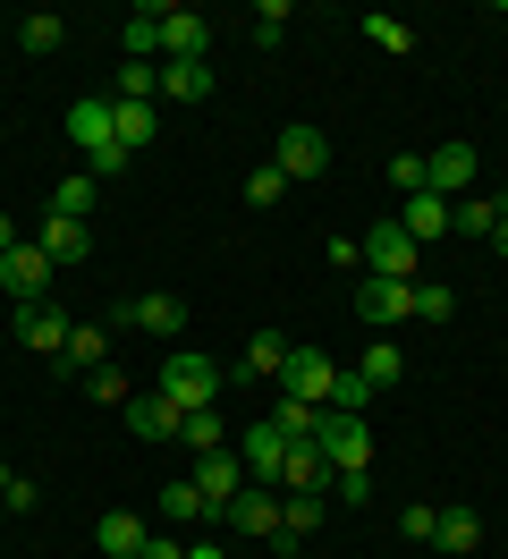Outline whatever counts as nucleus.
I'll list each match as a JSON object with an SVG mask.
<instances>
[{
	"label": "nucleus",
	"instance_id": "b1692460",
	"mask_svg": "<svg viewBox=\"0 0 508 559\" xmlns=\"http://www.w3.org/2000/svg\"><path fill=\"white\" fill-rule=\"evenodd\" d=\"M162 94L169 103H203L212 94V60H162Z\"/></svg>",
	"mask_w": 508,
	"mask_h": 559
},
{
	"label": "nucleus",
	"instance_id": "aec40b11",
	"mask_svg": "<svg viewBox=\"0 0 508 559\" xmlns=\"http://www.w3.org/2000/svg\"><path fill=\"white\" fill-rule=\"evenodd\" d=\"M390 221H399L406 238L424 246V238H440V229H449V204H440V195H424V187H415V195H406V204L390 212Z\"/></svg>",
	"mask_w": 508,
	"mask_h": 559
},
{
	"label": "nucleus",
	"instance_id": "58836bf2",
	"mask_svg": "<svg viewBox=\"0 0 508 559\" xmlns=\"http://www.w3.org/2000/svg\"><path fill=\"white\" fill-rule=\"evenodd\" d=\"M415 314H424V322H449V314H458V288H415Z\"/></svg>",
	"mask_w": 508,
	"mask_h": 559
},
{
	"label": "nucleus",
	"instance_id": "473e14b6",
	"mask_svg": "<svg viewBox=\"0 0 508 559\" xmlns=\"http://www.w3.org/2000/svg\"><path fill=\"white\" fill-rule=\"evenodd\" d=\"M322 525V491H288L280 500V534H314Z\"/></svg>",
	"mask_w": 508,
	"mask_h": 559
},
{
	"label": "nucleus",
	"instance_id": "f8f14e48",
	"mask_svg": "<svg viewBox=\"0 0 508 559\" xmlns=\"http://www.w3.org/2000/svg\"><path fill=\"white\" fill-rule=\"evenodd\" d=\"M212 51V17L196 9H162V60H203Z\"/></svg>",
	"mask_w": 508,
	"mask_h": 559
},
{
	"label": "nucleus",
	"instance_id": "72a5a7b5",
	"mask_svg": "<svg viewBox=\"0 0 508 559\" xmlns=\"http://www.w3.org/2000/svg\"><path fill=\"white\" fill-rule=\"evenodd\" d=\"M60 17H51V9H34V17H17V43H26V51H60Z\"/></svg>",
	"mask_w": 508,
	"mask_h": 559
},
{
	"label": "nucleus",
	"instance_id": "2f4dec72",
	"mask_svg": "<svg viewBox=\"0 0 508 559\" xmlns=\"http://www.w3.org/2000/svg\"><path fill=\"white\" fill-rule=\"evenodd\" d=\"M162 94V60H128L119 69V103H153Z\"/></svg>",
	"mask_w": 508,
	"mask_h": 559
},
{
	"label": "nucleus",
	"instance_id": "4be33fe9",
	"mask_svg": "<svg viewBox=\"0 0 508 559\" xmlns=\"http://www.w3.org/2000/svg\"><path fill=\"white\" fill-rule=\"evenodd\" d=\"M102 356H110V331H102V322H76L68 348H60V373H94Z\"/></svg>",
	"mask_w": 508,
	"mask_h": 559
},
{
	"label": "nucleus",
	"instance_id": "2eb2a0df",
	"mask_svg": "<svg viewBox=\"0 0 508 559\" xmlns=\"http://www.w3.org/2000/svg\"><path fill=\"white\" fill-rule=\"evenodd\" d=\"M68 331H76V322H68V314H51V306H17V340H26L34 356H51V365H60Z\"/></svg>",
	"mask_w": 508,
	"mask_h": 559
},
{
	"label": "nucleus",
	"instance_id": "de8ad7c7",
	"mask_svg": "<svg viewBox=\"0 0 508 559\" xmlns=\"http://www.w3.org/2000/svg\"><path fill=\"white\" fill-rule=\"evenodd\" d=\"M0 491H9V466H0Z\"/></svg>",
	"mask_w": 508,
	"mask_h": 559
},
{
	"label": "nucleus",
	"instance_id": "a19ab883",
	"mask_svg": "<svg viewBox=\"0 0 508 559\" xmlns=\"http://www.w3.org/2000/svg\"><path fill=\"white\" fill-rule=\"evenodd\" d=\"M390 187H399V195H415V187H424V153H399V162H390Z\"/></svg>",
	"mask_w": 508,
	"mask_h": 559
},
{
	"label": "nucleus",
	"instance_id": "6e6552de",
	"mask_svg": "<svg viewBox=\"0 0 508 559\" xmlns=\"http://www.w3.org/2000/svg\"><path fill=\"white\" fill-rule=\"evenodd\" d=\"M0 288H9V297H17V306H43V288H51V254H43V246H9V254H0Z\"/></svg>",
	"mask_w": 508,
	"mask_h": 559
},
{
	"label": "nucleus",
	"instance_id": "5701e85b",
	"mask_svg": "<svg viewBox=\"0 0 508 559\" xmlns=\"http://www.w3.org/2000/svg\"><path fill=\"white\" fill-rule=\"evenodd\" d=\"M433 543L449 559H466V551H483V518L474 509H440V525H433Z\"/></svg>",
	"mask_w": 508,
	"mask_h": 559
},
{
	"label": "nucleus",
	"instance_id": "c756f323",
	"mask_svg": "<svg viewBox=\"0 0 508 559\" xmlns=\"http://www.w3.org/2000/svg\"><path fill=\"white\" fill-rule=\"evenodd\" d=\"M271 424H280V441L297 450V441H314V432H322V407H305V399H280V407H271Z\"/></svg>",
	"mask_w": 508,
	"mask_h": 559
},
{
	"label": "nucleus",
	"instance_id": "7ed1b4c3",
	"mask_svg": "<svg viewBox=\"0 0 508 559\" xmlns=\"http://www.w3.org/2000/svg\"><path fill=\"white\" fill-rule=\"evenodd\" d=\"M314 450L331 457V475H365V466H373V432H365V416H339V407H322Z\"/></svg>",
	"mask_w": 508,
	"mask_h": 559
},
{
	"label": "nucleus",
	"instance_id": "a18cd8bd",
	"mask_svg": "<svg viewBox=\"0 0 508 559\" xmlns=\"http://www.w3.org/2000/svg\"><path fill=\"white\" fill-rule=\"evenodd\" d=\"M187 559H229V551H221V543H187Z\"/></svg>",
	"mask_w": 508,
	"mask_h": 559
},
{
	"label": "nucleus",
	"instance_id": "49530a36",
	"mask_svg": "<svg viewBox=\"0 0 508 559\" xmlns=\"http://www.w3.org/2000/svg\"><path fill=\"white\" fill-rule=\"evenodd\" d=\"M492 254H508V204H500V229H492Z\"/></svg>",
	"mask_w": 508,
	"mask_h": 559
},
{
	"label": "nucleus",
	"instance_id": "ea45409f",
	"mask_svg": "<svg viewBox=\"0 0 508 559\" xmlns=\"http://www.w3.org/2000/svg\"><path fill=\"white\" fill-rule=\"evenodd\" d=\"M85 390H94V399H110V407H128V399H135V390L119 382V373H110V365H94V373H85Z\"/></svg>",
	"mask_w": 508,
	"mask_h": 559
},
{
	"label": "nucleus",
	"instance_id": "cd10ccee",
	"mask_svg": "<svg viewBox=\"0 0 508 559\" xmlns=\"http://www.w3.org/2000/svg\"><path fill=\"white\" fill-rule=\"evenodd\" d=\"M280 365H288V340H280V331H255V340H246V365H237V373H246V382H255V373H271V382H280Z\"/></svg>",
	"mask_w": 508,
	"mask_h": 559
},
{
	"label": "nucleus",
	"instance_id": "412c9836",
	"mask_svg": "<svg viewBox=\"0 0 508 559\" xmlns=\"http://www.w3.org/2000/svg\"><path fill=\"white\" fill-rule=\"evenodd\" d=\"M94 204H102V178L94 170H68L60 187H51V212H60V221H94Z\"/></svg>",
	"mask_w": 508,
	"mask_h": 559
},
{
	"label": "nucleus",
	"instance_id": "c03bdc74",
	"mask_svg": "<svg viewBox=\"0 0 508 559\" xmlns=\"http://www.w3.org/2000/svg\"><path fill=\"white\" fill-rule=\"evenodd\" d=\"M9 246H26V238H17V221H9V212H0V254H9Z\"/></svg>",
	"mask_w": 508,
	"mask_h": 559
},
{
	"label": "nucleus",
	"instance_id": "ddd939ff",
	"mask_svg": "<svg viewBox=\"0 0 508 559\" xmlns=\"http://www.w3.org/2000/svg\"><path fill=\"white\" fill-rule=\"evenodd\" d=\"M221 518H229L237 534H255V543H263V534H280V491H271V484H246Z\"/></svg>",
	"mask_w": 508,
	"mask_h": 559
},
{
	"label": "nucleus",
	"instance_id": "39448f33",
	"mask_svg": "<svg viewBox=\"0 0 508 559\" xmlns=\"http://www.w3.org/2000/svg\"><path fill=\"white\" fill-rule=\"evenodd\" d=\"M271 170L288 178V187H297V178H322L331 170V144H322V128H280V144H271Z\"/></svg>",
	"mask_w": 508,
	"mask_h": 559
},
{
	"label": "nucleus",
	"instance_id": "f704fd0d",
	"mask_svg": "<svg viewBox=\"0 0 508 559\" xmlns=\"http://www.w3.org/2000/svg\"><path fill=\"white\" fill-rule=\"evenodd\" d=\"M365 43H381V51H415V35H406L390 9H373V17H365Z\"/></svg>",
	"mask_w": 508,
	"mask_h": 559
},
{
	"label": "nucleus",
	"instance_id": "423d86ee",
	"mask_svg": "<svg viewBox=\"0 0 508 559\" xmlns=\"http://www.w3.org/2000/svg\"><path fill=\"white\" fill-rule=\"evenodd\" d=\"M331 382L339 365L322 348H288V365H280V399H305V407H331Z\"/></svg>",
	"mask_w": 508,
	"mask_h": 559
},
{
	"label": "nucleus",
	"instance_id": "1a4fd4ad",
	"mask_svg": "<svg viewBox=\"0 0 508 559\" xmlns=\"http://www.w3.org/2000/svg\"><path fill=\"white\" fill-rule=\"evenodd\" d=\"M229 450L246 457V484H271V491H280V457H288V441H280V424H271V416H263V424H246Z\"/></svg>",
	"mask_w": 508,
	"mask_h": 559
},
{
	"label": "nucleus",
	"instance_id": "c85d7f7f",
	"mask_svg": "<svg viewBox=\"0 0 508 559\" xmlns=\"http://www.w3.org/2000/svg\"><path fill=\"white\" fill-rule=\"evenodd\" d=\"M178 441H187V450H196V457L229 450V424H221V407H203V416H187V424H178Z\"/></svg>",
	"mask_w": 508,
	"mask_h": 559
},
{
	"label": "nucleus",
	"instance_id": "a211bd4d",
	"mask_svg": "<svg viewBox=\"0 0 508 559\" xmlns=\"http://www.w3.org/2000/svg\"><path fill=\"white\" fill-rule=\"evenodd\" d=\"M280 491H331V457L314 450V441H297V450L280 457Z\"/></svg>",
	"mask_w": 508,
	"mask_h": 559
},
{
	"label": "nucleus",
	"instance_id": "37998d69",
	"mask_svg": "<svg viewBox=\"0 0 508 559\" xmlns=\"http://www.w3.org/2000/svg\"><path fill=\"white\" fill-rule=\"evenodd\" d=\"M331 491H339V500H373V466H365V475H331Z\"/></svg>",
	"mask_w": 508,
	"mask_h": 559
},
{
	"label": "nucleus",
	"instance_id": "6ab92c4d",
	"mask_svg": "<svg viewBox=\"0 0 508 559\" xmlns=\"http://www.w3.org/2000/svg\"><path fill=\"white\" fill-rule=\"evenodd\" d=\"M94 543H102V551H110V559H135V551H144V543H153V525L135 518V509H110V518L94 525Z\"/></svg>",
	"mask_w": 508,
	"mask_h": 559
},
{
	"label": "nucleus",
	"instance_id": "4468645a",
	"mask_svg": "<svg viewBox=\"0 0 508 559\" xmlns=\"http://www.w3.org/2000/svg\"><path fill=\"white\" fill-rule=\"evenodd\" d=\"M119 416H128V432H135V441H178V424H187V416H178V407L162 399V390H144V399H128Z\"/></svg>",
	"mask_w": 508,
	"mask_h": 559
},
{
	"label": "nucleus",
	"instance_id": "f3484780",
	"mask_svg": "<svg viewBox=\"0 0 508 559\" xmlns=\"http://www.w3.org/2000/svg\"><path fill=\"white\" fill-rule=\"evenodd\" d=\"M153 128H162V110H153V103H119V94H110V136H119V153H144Z\"/></svg>",
	"mask_w": 508,
	"mask_h": 559
},
{
	"label": "nucleus",
	"instance_id": "9b49d317",
	"mask_svg": "<svg viewBox=\"0 0 508 559\" xmlns=\"http://www.w3.org/2000/svg\"><path fill=\"white\" fill-rule=\"evenodd\" d=\"M187 484L203 491V509H229L237 491H246V457H237V450H212V457H196V475H187Z\"/></svg>",
	"mask_w": 508,
	"mask_h": 559
},
{
	"label": "nucleus",
	"instance_id": "4c0bfd02",
	"mask_svg": "<svg viewBox=\"0 0 508 559\" xmlns=\"http://www.w3.org/2000/svg\"><path fill=\"white\" fill-rule=\"evenodd\" d=\"M280 195H288V178L271 170V162H263V170H246V204H280Z\"/></svg>",
	"mask_w": 508,
	"mask_h": 559
},
{
	"label": "nucleus",
	"instance_id": "20e7f679",
	"mask_svg": "<svg viewBox=\"0 0 508 559\" xmlns=\"http://www.w3.org/2000/svg\"><path fill=\"white\" fill-rule=\"evenodd\" d=\"M415 314V280H356V322L365 331H399V322Z\"/></svg>",
	"mask_w": 508,
	"mask_h": 559
},
{
	"label": "nucleus",
	"instance_id": "79ce46f5",
	"mask_svg": "<svg viewBox=\"0 0 508 559\" xmlns=\"http://www.w3.org/2000/svg\"><path fill=\"white\" fill-rule=\"evenodd\" d=\"M135 559H187V543H178V534H169V525H162V534H153V543H144V551H135Z\"/></svg>",
	"mask_w": 508,
	"mask_h": 559
},
{
	"label": "nucleus",
	"instance_id": "7c9ffc66",
	"mask_svg": "<svg viewBox=\"0 0 508 559\" xmlns=\"http://www.w3.org/2000/svg\"><path fill=\"white\" fill-rule=\"evenodd\" d=\"M356 373H365L373 390H390V382H399V373H406V356H399V340H373V348H365V365H356Z\"/></svg>",
	"mask_w": 508,
	"mask_h": 559
},
{
	"label": "nucleus",
	"instance_id": "9d476101",
	"mask_svg": "<svg viewBox=\"0 0 508 559\" xmlns=\"http://www.w3.org/2000/svg\"><path fill=\"white\" fill-rule=\"evenodd\" d=\"M466 187H474V144H440V153H424V195L458 204Z\"/></svg>",
	"mask_w": 508,
	"mask_h": 559
},
{
	"label": "nucleus",
	"instance_id": "f257e3e1",
	"mask_svg": "<svg viewBox=\"0 0 508 559\" xmlns=\"http://www.w3.org/2000/svg\"><path fill=\"white\" fill-rule=\"evenodd\" d=\"M68 144L85 153V170H94V178L128 170V153H119V136H110V94H76V103H68Z\"/></svg>",
	"mask_w": 508,
	"mask_h": 559
},
{
	"label": "nucleus",
	"instance_id": "dca6fc26",
	"mask_svg": "<svg viewBox=\"0 0 508 559\" xmlns=\"http://www.w3.org/2000/svg\"><path fill=\"white\" fill-rule=\"evenodd\" d=\"M34 246H43L51 263H85V254H94V229H85V221H60V212H51V221L34 229Z\"/></svg>",
	"mask_w": 508,
	"mask_h": 559
},
{
	"label": "nucleus",
	"instance_id": "0eeeda50",
	"mask_svg": "<svg viewBox=\"0 0 508 559\" xmlns=\"http://www.w3.org/2000/svg\"><path fill=\"white\" fill-rule=\"evenodd\" d=\"M415 263H424V246L406 238L399 221H373V238H365V272H373V280H415Z\"/></svg>",
	"mask_w": 508,
	"mask_h": 559
},
{
	"label": "nucleus",
	"instance_id": "f03ea898",
	"mask_svg": "<svg viewBox=\"0 0 508 559\" xmlns=\"http://www.w3.org/2000/svg\"><path fill=\"white\" fill-rule=\"evenodd\" d=\"M221 382H229V373H221L212 356H196V348L162 356V399H169V407H178V416H203V407L221 399Z\"/></svg>",
	"mask_w": 508,
	"mask_h": 559
},
{
	"label": "nucleus",
	"instance_id": "e433bc0d",
	"mask_svg": "<svg viewBox=\"0 0 508 559\" xmlns=\"http://www.w3.org/2000/svg\"><path fill=\"white\" fill-rule=\"evenodd\" d=\"M433 525H440L433 500H406V509H399V534H406V543H433Z\"/></svg>",
	"mask_w": 508,
	"mask_h": 559
},
{
	"label": "nucleus",
	"instance_id": "a878e982",
	"mask_svg": "<svg viewBox=\"0 0 508 559\" xmlns=\"http://www.w3.org/2000/svg\"><path fill=\"white\" fill-rule=\"evenodd\" d=\"M128 322H135V331H153V340H169V331L187 322V306H178V297H162V288H153V297H135V306H128Z\"/></svg>",
	"mask_w": 508,
	"mask_h": 559
},
{
	"label": "nucleus",
	"instance_id": "bb28decb",
	"mask_svg": "<svg viewBox=\"0 0 508 559\" xmlns=\"http://www.w3.org/2000/svg\"><path fill=\"white\" fill-rule=\"evenodd\" d=\"M153 518H162V525H196V518H212V509H203V491L187 484V475H178V484H162V500H153Z\"/></svg>",
	"mask_w": 508,
	"mask_h": 559
},
{
	"label": "nucleus",
	"instance_id": "393cba45",
	"mask_svg": "<svg viewBox=\"0 0 508 559\" xmlns=\"http://www.w3.org/2000/svg\"><path fill=\"white\" fill-rule=\"evenodd\" d=\"M449 229H458V238H492V229H500V195H458V204H449Z\"/></svg>",
	"mask_w": 508,
	"mask_h": 559
},
{
	"label": "nucleus",
	"instance_id": "c9c22d12",
	"mask_svg": "<svg viewBox=\"0 0 508 559\" xmlns=\"http://www.w3.org/2000/svg\"><path fill=\"white\" fill-rule=\"evenodd\" d=\"M288 17H297L288 0H263V9H255V43H263V51H271V43L288 35Z\"/></svg>",
	"mask_w": 508,
	"mask_h": 559
}]
</instances>
